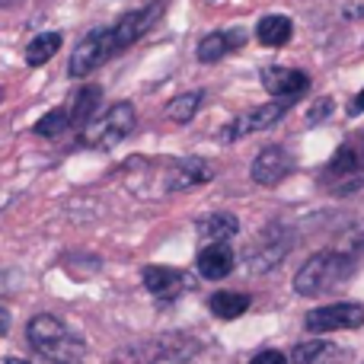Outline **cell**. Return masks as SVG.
<instances>
[{"label": "cell", "mask_w": 364, "mask_h": 364, "mask_svg": "<svg viewBox=\"0 0 364 364\" xmlns=\"http://www.w3.org/2000/svg\"><path fill=\"white\" fill-rule=\"evenodd\" d=\"M0 96H4V93H0Z\"/></svg>", "instance_id": "obj_31"}, {"label": "cell", "mask_w": 364, "mask_h": 364, "mask_svg": "<svg viewBox=\"0 0 364 364\" xmlns=\"http://www.w3.org/2000/svg\"><path fill=\"white\" fill-rule=\"evenodd\" d=\"M6 329H10V314L0 307V336H6Z\"/></svg>", "instance_id": "obj_27"}, {"label": "cell", "mask_w": 364, "mask_h": 364, "mask_svg": "<svg viewBox=\"0 0 364 364\" xmlns=\"http://www.w3.org/2000/svg\"><path fill=\"white\" fill-rule=\"evenodd\" d=\"M198 233L205 240H211V243H218V240H230V237L240 233V220L233 218V214H224V211L208 214V218L198 220Z\"/></svg>", "instance_id": "obj_19"}, {"label": "cell", "mask_w": 364, "mask_h": 364, "mask_svg": "<svg viewBox=\"0 0 364 364\" xmlns=\"http://www.w3.org/2000/svg\"><path fill=\"white\" fill-rule=\"evenodd\" d=\"M144 288L160 301H173V297L186 294L195 288V278L188 272L166 269V265H147L144 269Z\"/></svg>", "instance_id": "obj_9"}, {"label": "cell", "mask_w": 364, "mask_h": 364, "mask_svg": "<svg viewBox=\"0 0 364 364\" xmlns=\"http://www.w3.org/2000/svg\"><path fill=\"white\" fill-rule=\"evenodd\" d=\"M307 333H339V329H358L364 326V307L361 304H329L304 320Z\"/></svg>", "instance_id": "obj_6"}, {"label": "cell", "mask_w": 364, "mask_h": 364, "mask_svg": "<svg viewBox=\"0 0 364 364\" xmlns=\"http://www.w3.org/2000/svg\"><path fill=\"white\" fill-rule=\"evenodd\" d=\"M342 352L333 346V342H304V346L294 348L288 364H339Z\"/></svg>", "instance_id": "obj_18"}, {"label": "cell", "mask_w": 364, "mask_h": 364, "mask_svg": "<svg viewBox=\"0 0 364 364\" xmlns=\"http://www.w3.org/2000/svg\"><path fill=\"white\" fill-rule=\"evenodd\" d=\"M201 100H205V93H201V90H192V93L176 96V100L166 102V119L176 122V125H186V122L195 119V112H198Z\"/></svg>", "instance_id": "obj_23"}, {"label": "cell", "mask_w": 364, "mask_h": 364, "mask_svg": "<svg viewBox=\"0 0 364 364\" xmlns=\"http://www.w3.org/2000/svg\"><path fill=\"white\" fill-rule=\"evenodd\" d=\"M100 96H102V90L96 87V83L83 87L80 93L74 96V106H70V112H68L70 125H87V122H93V112H96V106H100Z\"/></svg>", "instance_id": "obj_22"}, {"label": "cell", "mask_w": 364, "mask_h": 364, "mask_svg": "<svg viewBox=\"0 0 364 364\" xmlns=\"http://www.w3.org/2000/svg\"><path fill=\"white\" fill-rule=\"evenodd\" d=\"M208 307H211V314L220 316V320H237V316H243L246 310H250V297L240 294V291H218V294L208 301Z\"/></svg>", "instance_id": "obj_20"}, {"label": "cell", "mask_w": 364, "mask_h": 364, "mask_svg": "<svg viewBox=\"0 0 364 364\" xmlns=\"http://www.w3.org/2000/svg\"><path fill=\"white\" fill-rule=\"evenodd\" d=\"M329 112H333V100H323V102H316V106L310 109V122H320V119H326Z\"/></svg>", "instance_id": "obj_26"}, {"label": "cell", "mask_w": 364, "mask_h": 364, "mask_svg": "<svg viewBox=\"0 0 364 364\" xmlns=\"http://www.w3.org/2000/svg\"><path fill=\"white\" fill-rule=\"evenodd\" d=\"M157 348L166 361H192L195 355H201V339H195L192 333H166L157 339Z\"/></svg>", "instance_id": "obj_16"}, {"label": "cell", "mask_w": 364, "mask_h": 364, "mask_svg": "<svg viewBox=\"0 0 364 364\" xmlns=\"http://www.w3.org/2000/svg\"><path fill=\"white\" fill-rule=\"evenodd\" d=\"M291 170H294V160L278 144L262 147V151L256 154V160H252V179H256L259 186H278Z\"/></svg>", "instance_id": "obj_10"}, {"label": "cell", "mask_w": 364, "mask_h": 364, "mask_svg": "<svg viewBox=\"0 0 364 364\" xmlns=\"http://www.w3.org/2000/svg\"><path fill=\"white\" fill-rule=\"evenodd\" d=\"M262 87L278 100H294V96L307 93L310 77L294 68H265L262 70Z\"/></svg>", "instance_id": "obj_12"}, {"label": "cell", "mask_w": 364, "mask_h": 364, "mask_svg": "<svg viewBox=\"0 0 364 364\" xmlns=\"http://www.w3.org/2000/svg\"><path fill=\"white\" fill-rule=\"evenodd\" d=\"M26 336H29L32 348H36L38 355H45V358L58 361V364H70V361H80L83 358V342L77 339L74 333H70L68 326H64L58 316L51 314H38L29 320V326H26Z\"/></svg>", "instance_id": "obj_1"}, {"label": "cell", "mask_w": 364, "mask_h": 364, "mask_svg": "<svg viewBox=\"0 0 364 364\" xmlns=\"http://www.w3.org/2000/svg\"><path fill=\"white\" fill-rule=\"evenodd\" d=\"M364 170V134H352L346 144L336 151V157L329 160V176H352V173Z\"/></svg>", "instance_id": "obj_14"}, {"label": "cell", "mask_w": 364, "mask_h": 364, "mask_svg": "<svg viewBox=\"0 0 364 364\" xmlns=\"http://www.w3.org/2000/svg\"><path fill=\"white\" fill-rule=\"evenodd\" d=\"M19 0H0V6H16Z\"/></svg>", "instance_id": "obj_30"}, {"label": "cell", "mask_w": 364, "mask_h": 364, "mask_svg": "<svg viewBox=\"0 0 364 364\" xmlns=\"http://www.w3.org/2000/svg\"><path fill=\"white\" fill-rule=\"evenodd\" d=\"M214 176V170L205 160H170L164 170V188L166 192H182V188H195L201 182Z\"/></svg>", "instance_id": "obj_11"}, {"label": "cell", "mask_w": 364, "mask_h": 364, "mask_svg": "<svg viewBox=\"0 0 364 364\" xmlns=\"http://www.w3.org/2000/svg\"><path fill=\"white\" fill-rule=\"evenodd\" d=\"M115 55V42H112V26H100L90 36L80 38V45L70 55V77H87L93 74L100 64H106Z\"/></svg>", "instance_id": "obj_4"}, {"label": "cell", "mask_w": 364, "mask_h": 364, "mask_svg": "<svg viewBox=\"0 0 364 364\" xmlns=\"http://www.w3.org/2000/svg\"><path fill=\"white\" fill-rule=\"evenodd\" d=\"M198 275L208 278V282H218V278H227L237 265V256H233L230 243L227 240H218V243H208L205 250L198 252Z\"/></svg>", "instance_id": "obj_13"}, {"label": "cell", "mask_w": 364, "mask_h": 364, "mask_svg": "<svg viewBox=\"0 0 364 364\" xmlns=\"http://www.w3.org/2000/svg\"><path fill=\"white\" fill-rule=\"evenodd\" d=\"M291 246H294V233H291L288 227L275 224V227H269L265 233H259V237L252 240L246 259H250V265L256 272H269V269H275L284 256H288Z\"/></svg>", "instance_id": "obj_5"}, {"label": "cell", "mask_w": 364, "mask_h": 364, "mask_svg": "<svg viewBox=\"0 0 364 364\" xmlns=\"http://www.w3.org/2000/svg\"><path fill=\"white\" fill-rule=\"evenodd\" d=\"M58 48H61V36L58 32H42V36H36L26 45V64L29 68H42L45 61H51L58 55Z\"/></svg>", "instance_id": "obj_21"}, {"label": "cell", "mask_w": 364, "mask_h": 364, "mask_svg": "<svg viewBox=\"0 0 364 364\" xmlns=\"http://www.w3.org/2000/svg\"><path fill=\"white\" fill-rule=\"evenodd\" d=\"M4 364H29V361H23V358H6Z\"/></svg>", "instance_id": "obj_29"}, {"label": "cell", "mask_w": 364, "mask_h": 364, "mask_svg": "<svg viewBox=\"0 0 364 364\" xmlns=\"http://www.w3.org/2000/svg\"><path fill=\"white\" fill-rule=\"evenodd\" d=\"M134 125H138V115H134L132 102H115V106L109 109V112H102L96 122L83 125V144L109 151V147L122 144V141L134 132Z\"/></svg>", "instance_id": "obj_3"}, {"label": "cell", "mask_w": 364, "mask_h": 364, "mask_svg": "<svg viewBox=\"0 0 364 364\" xmlns=\"http://www.w3.org/2000/svg\"><path fill=\"white\" fill-rule=\"evenodd\" d=\"M250 364H288V358H284L282 352H275V348H265V352H259Z\"/></svg>", "instance_id": "obj_25"}, {"label": "cell", "mask_w": 364, "mask_h": 364, "mask_svg": "<svg viewBox=\"0 0 364 364\" xmlns=\"http://www.w3.org/2000/svg\"><path fill=\"white\" fill-rule=\"evenodd\" d=\"M246 42L243 32H211V36H205L198 42V61L201 64H214L220 61L224 55H230L233 48H240V45Z\"/></svg>", "instance_id": "obj_15"}, {"label": "cell", "mask_w": 364, "mask_h": 364, "mask_svg": "<svg viewBox=\"0 0 364 364\" xmlns=\"http://www.w3.org/2000/svg\"><path fill=\"white\" fill-rule=\"evenodd\" d=\"M352 112H364V90H361V93H358V100H355V102H352Z\"/></svg>", "instance_id": "obj_28"}, {"label": "cell", "mask_w": 364, "mask_h": 364, "mask_svg": "<svg viewBox=\"0 0 364 364\" xmlns=\"http://www.w3.org/2000/svg\"><path fill=\"white\" fill-rule=\"evenodd\" d=\"M164 6H166V0H157V4L144 6V10H132V13H125V16H122L119 23L112 26L115 55H119V51H125L128 45H134V42H138V38L144 36V32L151 29V26L160 19V13H164Z\"/></svg>", "instance_id": "obj_7"}, {"label": "cell", "mask_w": 364, "mask_h": 364, "mask_svg": "<svg viewBox=\"0 0 364 364\" xmlns=\"http://www.w3.org/2000/svg\"><path fill=\"white\" fill-rule=\"evenodd\" d=\"M288 106H291V100L265 102V106H256V109H250V112L237 115V119L224 128V141H237V138H246V134H252V132H265V128H272L284 112H288Z\"/></svg>", "instance_id": "obj_8"}, {"label": "cell", "mask_w": 364, "mask_h": 364, "mask_svg": "<svg viewBox=\"0 0 364 364\" xmlns=\"http://www.w3.org/2000/svg\"><path fill=\"white\" fill-rule=\"evenodd\" d=\"M68 125H70L68 109H51V112H45L42 119L36 122V134L38 138H58V134H64Z\"/></svg>", "instance_id": "obj_24"}, {"label": "cell", "mask_w": 364, "mask_h": 364, "mask_svg": "<svg viewBox=\"0 0 364 364\" xmlns=\"http://www.w3.org/2000/svg\"><path fill=\"white\" fill-rule=\"evenodd\" d=\"M355 272V262L342 252H316L310 256L307 262L301 265V272L294 275V291L304 297H314V294H326V291L339 288L348 275Z\"/></svg>", "instance_id": "obj_2"}, {"label": "cell", "mask_w": 364, "mask_h": 364, "mask_svg": "<svg viewBox=\"0 0 364 364\" xmlns=\"http://www.w3.org/2000/svg\"><path fill=\"white\" fill-rule=\"evenodd\" d=\"M256 36H259V42H262L265 48H282V45L291 42V36H294V26H291V19L282 16V13H269V16L259 19Z\"/></svg>", "instance_id": "obj_17"}]
</instances>
